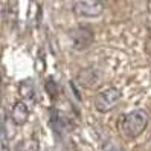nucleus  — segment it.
Masks as SVG:
<instances>
[{
  "label": "nucleus",
  "mask_w": 151,
  "mask_h": 151,
  "mask_svg": "<svg viewBox=\"0 0 151 151\" xmlns=\"http://www.w3.org/2000/svg\"><path fill=\"white\" fill-rule=\"evenodd\" d=\"M147 124H148V114L144 110H134L122 118L121 133L127 139H134L145 130Z\"/></svg>",
  "instance_id": "nucleus-1"
},
{
  "label": "nucleus",
  "mask_w": 151,
  "mask_h": 151,
  "mask_svg": "<svg viewBox=\"0 0 151 151\" xmlns=\"http://www.w3.org/2000/svg\"><path fill=\"white\" fill-rule=\"evenodd\" d=\"M119 101H121V92L118 88H114V87L104 88V90L96 93L95 96V109L98 111L107 113L116 107Z\"/></svg>",
  "instance_id": "nucleus-2"
},
{
  "label": "nucleus",
  "mask_w": 151,
  "mask_h": 151,
  "mask_svg": "<svg viewBox=\"0 0 151 151\" xmlns=\"http://www.w3.org/2000/svg\"><path fill=\"white\" fill-rule=\"evenodd\" d=\"M70 40H72L73 47L78 50H83L90 47V44L93 43V31L88 28V26H78V28L70 31Z\"/></svg>",
  "instance_id": "nucleus-3"
},
{
  "label": "nucleus",
  "mask_w": 151,
  "mask_h": 151,
  "mask_svg": "<svg viewBox=\"0 0 151 151\" xmlns=\"http://www.w3.org/2000/svg\"><path fill=\"white\" fill-rule=\"evenodd\" d=\"M104 11L101 0H78L73 5V12L78 17H99Z\"/></svg>",
  "instance_id": "nucleus-4"
},
{
  "label": "nucleus",
  "mask_w": 151,
  "mask_h": 151,
  "mask_svg": "<svg viewBox=\"0 0 151 151\" xmlns=\"http://www.w3.org/2000/svg\"><path fill=\"white\" fill-rule=\"evenodd\" d=\"M12 121L14 124H17V125H23V124H26V121H28V116H29V109L28 105H26L23 101H19L14 104L12 107Z\"/></svg>",
  "instance_id": "nucleus-5"
},
{
  "label": "nucleus",
  "mask_w": 151,
  "mask_h": 151,
  "mask_svg": "<svg viewBox=\"0 0 151 151\" xmlns=\"http://www.w3.org/2000/svg\"><path fill=\"white\" fill-rule=\"evenodd\" d=\"M79 84L84 87H93L96 84H99V73L95 69H86L83 72H79L78 75Z\"/></svg>",
  "instance_id": "nucleus-6"
},
{
  "label": "nucleus",
  "mask_w": 151,
  "mask_h": 151,
  "mask_svg": "<svg viewBox=\"0 0 151 151\" xmlns=\"http://www.w3.org/2000/svg\"><path fill=\"white\" fill-rule=\"evenodd\" d=\"M20 93L24 99L28 101H34L35 99V87L34 83L29 81V79H24V81L20 84Z\"/></svg>",
  "instance_id": "nucleus-7"
},
{
  "label": "nucleus",
  "mask_w": 151,
  "mask_h": 151,
  "mask_svg": "<svg viewBox=\"0 0 151 151\" xmlns=\"http://www.w3.org/2000/svg\"><path fill=\"white\" fill-rule=\"evenodd\" d=\"M44 88H46V92H47V95H49V98H54L57 96V93H58V87H57V83L54 81V78H47L46 79V83H44Z\"/></svg>",
  "instance_id": "nucleus-8"
},
{
  "label": "nucleus",
  "mask_w": 151,
  "mask_h": 151,
  "mask_svg": "<svg viewBox=\"0 0 151 151\" xmlns=\"http://www.w3.org/2000/svg\"><path fill=\"white\" fill-rule=\"evenodd\" d=\"M0 151H9V142L3 124H0Z\"/></svg>",
  "instance_id": "nucleus-9"
},
{
  "label": "nucleus",
  "mask_w": 151,
  "mask_h": 151,
  "mask_svg": "<svg viewBox=\"0 0 151 151\" xmlns=\"http://www.w3.org/2000/svg\"><path fill=\"white\" fill-rule=\"evenodd\" d=\"M104 151H122L119 147H116V145H113V144H107L104 147Z\"/></svg>",
  "instance_id": "nucleus-10"
},
{
  "label": "nucleus",
  "mask_w": 151,
  "mask_h": 151,
  "mask_svg": "<svg viewBox=\"0 0 151 151\" xmlns=\"http://www.w3.org/2000/svg\"><path fill=\"white\" fill-rule=\"evenodd\" d=\"M2 96H3V83H2V75H0V102H2Z\"/></svg>",
  "instance_id": "nucleus-11"
}]
</instances>
